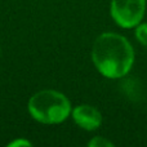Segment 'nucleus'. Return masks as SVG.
Here are the masks:
<instances>
[{
  "label": "nucleus",
  "instance_id": "obj_1",
  "mask_svg": "<svg viewBox=\"0 0 147 147\" xmlns=\"http://www.w3.org/2000/svg\"><path fill=\"white\" fill-rule=\"evenodd\" d=\"M92 61L105 78L120 79L132 70L134 51L124 36L115 32H103L93 44Z\"/></svg>",
  "mask_w": 147,
  "mask_h": 147
},
{
  "label": "nucleus",
  "instance_id": "obj_6",
  "mask_svg": "<svg viewBox=\"0 0 147 147\" xmlns=\"http://www.w3.org/2000/svg\"><path fill=\"white\" fill-rule=\"evenodd\" d=\"M88 146H90V147H112L114 143L110 142V141L106 140L105 137H94L93 140L89 141Z\"/></svg>",
  "mask_w": 147,
  "mask_h": 147
},
{
  "label": "nucleus",
  "instance_id": "obj_7",
  "mask_svg": "<svg viewBox=\"0 0 147 147\" xmlns=\"http://www.w3.org/2000/svg\"><path fill=\"white\" fill-rule=\"evenodd\" d=\"M32 143L30 142V141H26V140H16L13 141V142H10L8 146L10 147H17V146H31Z\"/></svg>",
  "mask_w": 147,
  "mask_h": 147
},
{
  "label": "nucleus",
  "instance_id": "obj_4",
  "mask_svg": "<svg viewBox=\"0 0 147 147\" xmlns=\"http://www.w3.org/2000/svg\"><path fill=\"white\" fill-rule=\"evenodd\" d=\"M72 119L81 129L92 132L101 127L102 115L96 107L89 105H80L72 110Z\"/></svg>",
  "mask_w": 147,
  "mask_h": 147
},
{
  "label": "nucleus",
  "instance_id": "obj_3",
  "mask_svg": "<svg viewBox=\"0 0 147 147\" xmlns=\"http://www.w3.org/2000/svg\"><path fill=\"white\" fill-rule=\"evenodd\" d=\"M146 10V0H111V17L120 27L133 28L141 23Z\"/></svg>",
  "mask_w": 147,
  "mask_h": 147
},
{
  "label": "nucleus",
  "instance_id": "obj_2",
  "mask_svg": "<svg viewBox=\"0 0 147 147\" xmlns=\"http://www.w3.org/2000/svg\"><path fill=\"white\" fill-rule=\"evenodd\" d=\"M30 115L43 124L63 123L71 114V103L61 92L44 89L35 93L27 105Z\"/></svg>",
  "mask_w": 147,
  "mask_h": 147
},
{
  "label": "nucleus",
  "instance_id": "obj_5",
  "mask_svg": "<svg viewBox=\"0 0 147 147\" xmlns=\"http://www.w3.org/2000/svg\"><path fill=\"white\" fill-rule=\"evenodd\" d=\"M136 38L142 44L143 47H147V23H140L136 28Z\"/></svg>",
  "mask_w": 147,
  "mask_h": 147
}]
</instances>
